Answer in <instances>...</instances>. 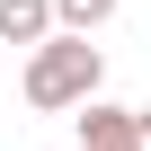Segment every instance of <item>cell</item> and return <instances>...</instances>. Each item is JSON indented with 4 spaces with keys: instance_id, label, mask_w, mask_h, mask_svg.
Masks as SVG:
<instances>
[{
    "instance_id": "6da1fadb",
    "label": "cell",
    "mask_w": 151,
    "mask_h": 151,
    "mask_svg": "<svg viewBox=\"0 0 151 151\" xmlns=\"http://www.w3.org/2000/svg\"><path fill=\"white\" fill-rule=\"evenodd\" d=\"M98 80H107V53L89 45V36H45L36 53H27V107H89L98 98Z\"/></svg>"
},
{
    "instance_id": "7a4b0ae2",
    "label": "cell",
    "mask_w": 151,
    "mask_h": 151,
    "mask_svg": "<svg viewBox=\"0 0 151 151\" xmlns=\"http://www.w3.org/2000/svg\"><path fill=\"white\" fill-rule=\"evenodd\" d=\"M71 151H133V107L89 98V107H80V142H71Z\"/></svg>"
},
{
    "instance_id": "3957f363",
    "label": "cell",
    "mask_w": 151,
    "mask_h": 151,
    "mask_svg": "<svg viewBox=\"0 0 151 151\" xmlns=\"http://www.w3.org/2000/svg\"><path fill=\"white\" fill-rule=\"evenodd\" d=\"M45 36H62L53 27V0H0V45H45Z\"/></svg>"
},
{
    "instance_id": "277c9868",
    "label": "cell",
    "mask_w": 151,
    "mask_h": 151,
    "mask_svg": "<svg viewBox=\"0 0 151 151\" xmlns=\"http://www.w3.org/2000/svg\"><path fill=\"white\" fill-rule=\"evenodd\" d=\"M107 18H116V0H53V27L62 36H98Z\"/></svg>"
},
{
    "instance_id": "5b68a950",
    "label": "cell",
    "mask_w": 151,
    "mask_h": 151,
    "mask_svg": "<svg viewBox=\"0 0 151 151\" xmlns=\"http://www.w3.org/2000/svg\"><path fill=\"white\" fill-rule=\"evenodd\" d=\"M133 151H151V107H133Z\"/></svg>"
}]
</instances>
